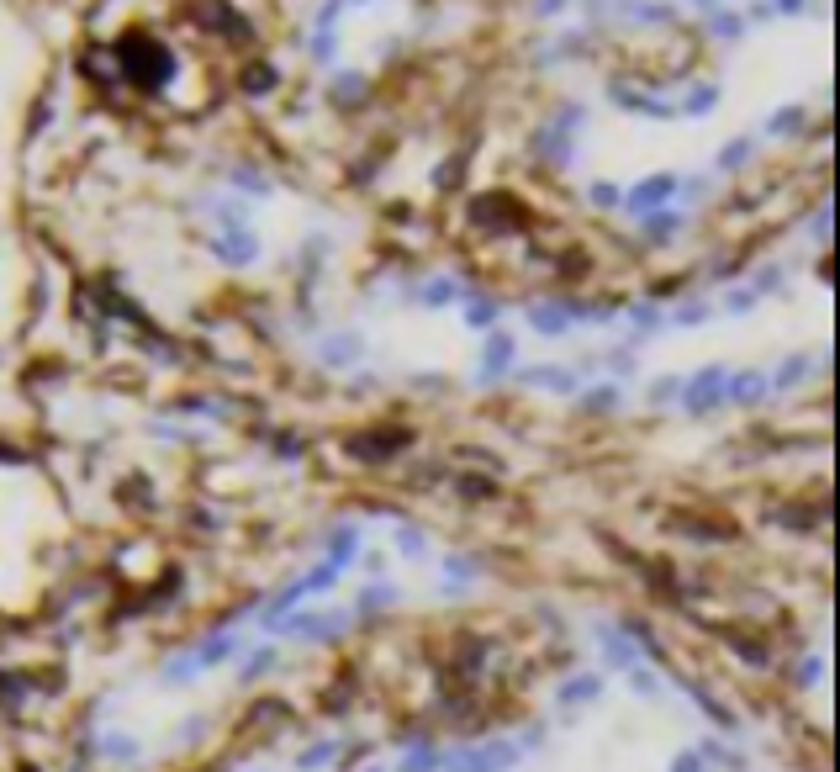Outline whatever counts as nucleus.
<instances>
[{
    "instance_id": "nucleus-30",
    "label": "nucleus",
    "mask_w": 840,
    "mask_h": 772,
    "mask_svg": "<svg viewBox=\"0 0 840 772\" xmlns=\"http://www.w3.org/2000/svg\"><path fill=\"white\" fill-rule=\"evenodd\" d=\"M106 757L133 762V757H138V741H133V735H106Z\"/></svg>"
},
{
    "instance_id": "nucleus-2",
    "label": "nucleus",
    "mask_w": 840,
    "mask_h": 772,
    "mask_svg": "<svg viewBox=\"0 0 840 772\" xmlns=\"http://www.w3.org/2000/svg\"><path fill=\"white\" fill-rule=\"evenodd\" d=\"M671 191H682L677 175H650V180H640V186H634L629 196H619V201H624L629 217H656L666 201H671Z\"/></svg>"
},
{
    "instance_id": "nucleus-1",
    "label": "nucleus",
    "mask_w": 840,
    "mask_h": 772,
    "mask_svg": "<svg viewBox=\"0 0 840 772\" xmlns=\"http://www.w3.org/2000/svg\"><path fill=\"white\" fill-rule=\"evenodd\" d=\"M518 762V746L513 741H487V746H465V751H455L450 762V772H508Z\"/></svg>"
},
{
    "instance_id": "nucleus-16",
    "label": "nucleus",
    "mask_w": 840,
    "mask_h": 772,
    "mask_svg": "<svg viewBox=\"0 0 840 772\" xmlns=\"http://www.w3.org/2000/svg\"><path fill=\"white\" fill-rule=\"evenodd\" d=\"M465 323H471L476 334H492V323H497V302H492V297H465Z\"/></svg>"
},
{
    "instance_id": "nucleus-43",
    "label": "nucleus",
    "mask_w": 840,
    "mask_h": 772,
    "mask_svg": "<svg viewBox=\"0 0 840 772\" xmlns=\"http://www.w3.org/2000/svg\"><path fill=\"white\" fill-rule=\"evenodd\" d=\"M365 772H386V767H365Z\"/></svg>"
},
{
    "instance_id": "nucleus-42",
    "label": "nucleus",
    "mask_w": 840,
    "mask_h": 772,
    "mask_svg": "<svg viewBox=\"0 0 840 772\" xmlns=\"http://www.w3.org/2000/svg\"><path fill=\"white\" fill-rule=\"evenodd\" d=\"M444 566H450V572H455V577H471V572H476V561H465V556H450V561H444Z\"/></svg>"
},
{
    "instance_id": "nucleus-9",
    "label": "nucleus",
    "mask_w": 840,
    "mask_h": 772,
    "mask_svg": "<svg viewBox=\"0 0 840 772\" xmlns=\"http://www.w3.org/2000/svg\"><path fill=\"white\" fill-rule=\"evenodd\" d=\"M772 386H767V371H740V376H730L724 381V397L735 402V408H751V402H761Z\"/></svg>"
},
{
    "instance_id": "nucleus-34",
    "label": "nucleus",
    "mask_w": 840,
    "mask_h": 772,
    "mask_svg": "<svg viewBox=\"0 0 840 772\" xmlns=\"http://www.w3.org/2000/svg\"><path fill=\"white\" fill-rule=\"evenodd\" d=\"M270 667H275V651H270V646H265V651H254V656H249V667H244V683H254V677H265Z\"/></svg>"
},
{
    "instance_id": "nucleus-35",
    "label": "nucleus",
    "mask_w": 840,
    "mask_h": 772,
    "mask_svg": "<svg viewBox=\"0 0 840 772\" xmlns=\"http://www.w3.org/2000/svg\"><path fill=\"white\" fill-rule=\"evenodd\" d=\"M587 196H592V207H619V186H608V180H597Z\"/></svg>"
},
{
    "instance_id": "nucleus-33",
    "label": "nucleus",
    "mask_w": 840,
    "mask_h": 772,
    "mask_svg": "<svg viewBox=\"0 0 840 772\" xmlns=\"http://www.w3.org/2000/svg\"><path fill=\"white\" fill-rule=\"evenodd\" d=\"M703 318H708V307H703V302H687V307L671 312V323H682V328H703Z\"/></svg>"
},
{
    "instance_id": "nucleus-5",
    "label": "nucleus",
    "mask_w": 840,
    "mask_h": 772,
    "mask_svg": "<svg viewBox=\"0 0 840 772\" xmlns=\"http://www.w3.org/2000/svg\"><path fill=\"white\" fill-rule=\"evenodd\" d=\"M513 360H518L513 334H487V349H481V365H487V371L476 376V386H492L497 376H508V371H513Z\"/></svg>"
},
{
    "instance_id": "nucleus-14",
    "label": "nucleus",
    "mask_w": 840,
    "mask_h": 772,
    "mask_svg": "<svg viewBox=\"0 0 840 772\" xmlns=\"http://www.w3.org/2000/svg\"><path fill=\"white\" fill-rule=\"evenodd\" d=\"M360 349H365L360 334H333L323 344V365H354V360H360Z\"/></svg>"
},
{
    "instance_id": "nucleus-8",
    "label": "nucleus",
    "mask_w": 840,
    "mask_h": 772,
    "mask_svg": "<svg viewBox=\"0 0 840 772\" xmlns=\"http://www.w3.org/2000/svg\"><path fill=\"white\" fill-rule=\"evenodd\" d=\"M513 381L518 386H539V392H576V386H582L576 371H555V365H529V371H518Z\"/></svg>"
},
{
    "instance_id": "nucleus-38",
    "label": "nucleus",
    "mask_w": 840,
    "mask_h": 772,
    "mask_svg": "<svg viewBox=\"0 0 840 772\" xmlns=\"http://www.w3.org/2000/svg\"><path fill=\"white\" fill-rule=\"evenodd\" d=\"M819 672H825V667H819V656H809L804 667H798V688H814V683H819Z\"/></svg>"
},
{
    "instance_id": "nucleus-7",
    "label": "nucleus",
    "mask_w": 840,
    "mask_h": 772,
    "mask_svg": "<svg viewBox=\"0 0 840 772\" xmlns=\"http://www.w3.org/2000/svg\"><path fill=\"white\" fill-rule=\"evenodd\" d=\"M212 254H217L222 265H254L259 260V238L249 228H233V233L212 238Z\"/></svg>"
},
{
    "instance_id": "nucleus-11",
    "label": "nucleus",
    "mask_w": 840,
    "mask_h": 772,
    "mask_svg": "<svg viewBox=\"0 0 840 772\" xmlns=\"http://www.w3.org/2000/svg\"><path fill=\"white\" fill-rule=\"evenodd\" d=\"M529 323L539 328V334H566V328H571V312H566V302H534V307H529Z\"/></svg>"
},
{
    "instance_id": "nucleus-40",
    "label": "nucleus",
    "mask_w": 840,
    "mask_h": 772,
    "mask_svg": "<svg viewBox=\"0 0 840 772\" xmlns=\"http://www.w3.org/2000/svg\"><path fill=\"white\" fill-rule=\"evenodd\" d=\"M671 772H703V757H698V751H687V757L671 762Z\"/></svg>"
},
{
    "instance_id": "nucleus-19",
    "label": "nucleus",
    "mask_w": 840,
    "mask_h": 772,
    "mask_svg": "<svg viewBox=\"0 0 840 772\" xmlns=\"http://www.w3.org/2000/svg\"><path fill=\"white\" fill-rule=\"evenodd\" d=\"M708 27H714V38H745V16L740 11H708Z\"/></svg>"
},
{
    "instance_id": "nucleus-21",
    "label": "nucleus",
    "mask_w": 840,
    "mask_h": 772,
    "mask_svg": "<svg viewBox=\"0 0 840 772\" xmlns=\"http://www.w3.org/2000/svg\"><path fill=\"white\" fill-rule=\"evenodd\" d=\"M397 550H402L407 561H428V540H423V529L402 524V529H397Z\"/></svg>"
},
{
    "instance_id": "nucleus-25",
    "label": "nucleus",
    "mask_w": 840,
    "mask_h": 772,
    "mask_svg": "<svg viewBox=\"0 0 840 772\" xmlns=\"http://www.w3.org/2000/svg\"><path fill=\"white\" fill-rule=\"evenodd\" d=\"M333 751H339L333 741H317L312 751H302V757H296V772H317V767H328V762H333Z\"/></svg>"
},
{
    "instance_id": "nucleus-17",
    "label": "nucleus",
    "mask_w": 840,
    "mask_h": 772,
    "mask_svg": "<svg viewBox=\"0 0 840 772\" xmlns=\"http://www.w3.org/2000/svg\"><path fill=\"white\" fill-rule=\"evenodd\" d=\"M629 323H634V339H650L661 328V307L656 302H634L629 307Z\"/></svg>"
},
{
    "instance_id": "nucleus-29",
    "label": "nucleus",
    "mask_w": 840,
    "mask_h": 772,
    "mask_svg": "<svg viewBox=\"0 0 840 772\" xmlns=\"http://www.w3.org/2000/svg\"><path fill=\"white\" fill-rule=\"evenodd\" d=\"M418 297H423L428 307H444V302H455V297H460V291H455V281H434V286H423V291H418Z\"/></svg>"
},
{
    "instance_id": "nucleus-18",
    "label": "nucleus",
    "mask_w": 840,
    "mask_h": 772,
    "mask_svg": "<svg viewBox=\"0 0 840 772\" xmlns=\"http://www.w3.org/2000/svg\"><path fill=\"white\" fill-rule=\"evenodd\" d=\"M714 106H719V85H698V90H687L682 117H708Z\"/></svg>"
},
{
    "instance_id": "nucleus-36",
    "label": "nucleus",
    "mask_w": 840,
    "mask_h": 772,
    "mask_svg": "<svg viewBox=\"0 0 840 772\" xmlns=\"http://www.w3.org/2000/svg\"><path fill=\"white\" fill-rule=\"evenodd\" d=\"M756 307V291H730L724 297V312H751Z\"/></svg>"
},
{
    "instance_id": "nucleus-31",
    "label": "nucleus",
    "mask_w": 840,
    "mask_h": 772,
    "mask_svg": "<svg viewBox=\"0 0 840 772\" xmlns=\"http://www.w3.org/2000/svg\"><path fill=\"white\" fill-rule=\"evenodd\" d=\"M671 397H682V376H661L656 386H650V402H656V408H666Z\"/></svg>"
},
{
    "instance_id": "nucleus-13",
    "label": "nucleus",
    "mask_w": 840,
    "mask_h": 772,
    "mask_svg": "<svg viewBox=\"0 0 840 772\" xmlns=\"http://www.w3.org/2000/svg\"><path fill=\"white\" fill-rule=\"evenodd\" d=\"M587 698H603V677L587 672V677H571V683H560L555 704H587Z\"/></svg>"
},
{
    "instance_id": "nucleus-32",
    "label": "nucleus",
    "mask_w": 840,
    "mask_h": 772,
    "mask_svg": "<svg viewBox=\"0 0 840 772\" xmlns=\"http://www.w3.org/2000/svg\"><path fill=\"white\" fill-rule=\"evenodd\" d=\"M629 688L640 693V698H661V677H650V672L634 667V672H629Z\"/></svg>"
},
{
    "instance_id": "nucleus-15",
    "label": "nucleus",
    "mask_w": 840,
    "mask_h": 772,
    "mask_svg": "<svg viewBox=\"0 0 840 772\" xmlns=\"http://www.w3.org/2000/svg\"><path fill=\"white\" fill-rule=\"evenodd\" d=\"M233 646H238V640H233L228 630H222V635H212L207 646H196V651H191L196 672H207V667H217V661H228V656H233Z\"/></svg>"
},
{
    "instance_id": "nucleus-10",
    "label": "nucleus",
    "mask_w": 840,
    "mask_h": 772,
    "mask_svg": "<svg viewBox=\"0 0 840 772\" xmlns=\"http://www.w3.org/2000/svg\"><path fill=\"white\" fill-rule=\"evenodd\" d=\"M592 640H597V646L608 651V661H613V667L634 672V661H640V651H634V646H629V640H624L619 630H608V624H597V630H592Z\"/></svg>"
},
{
    "instance_id": "nucleus-20",
    "label": "nucleus",
    "mask_w": 840,
    "mask_h": 772,
    "mask_svg": "<svg viewBox=\"0 0 840 772\" xmlns=\"http://www.w3.org/2000/svg\"><path fill=\"white\" fill-rule=\"evenodd\" d=\"M391 603H397V587L376 582V587H365V598L354 603V614H376V609H391Z\"/></svg>"
},
{
    "instance_id": "nucleus-3",
    "label": "nucleus",
    "mask_w": 840,
    "mask_h": 772,
    "mask_svg": "<svg viewBox=\"0 0 840 772\" xmlns=\"http://www.w3.org/2000/svg\"><path fill=\"white\" fill-rule=\"evenodd\" d=\"M275 630L291 635V640H333V635L349 630V614H339V609H328V614H296V619H280Z\"/></svg>"
},
{
    "instance_id": "nucleus-39",
    "label": "nucleus",
    "mask_w": 840,
    "mask_h": 772,
    "mask_svg": "<svg viewBox=\"0 0 840 772\" xmlns=\"http://www.w3.org/2000/svg\"><path fill=\"white\" fill-rule=\"evenodd\" d=\"M249 90H275V69L259 64V75H249Z\"/></svg>"
},
{
    "instance_id": "nucleus-37",
    "label": "nucleus",
    "mask_w": 840,
    "mask_h": 772,
    "mask_svg": "<svg viewBox=\"0 0 840 772\" xmlns=\"http://www.w3.org/2000/svg\"><path fill=\"white\" fill-rule=\"evenodd\" d=\"M360 90H365L360 75H339V80H333V96H360Z\"/></svg>"
},
{
    "instance_id": "nucleus-23",
    "label": "nucleus",
    "mask_w": 840,
    "mask_h": 772,
    "mask_svg": "<svg viewBox=\"0 0 840 772\" xmlns=\"http://www.w3.org/2000/svg\"><path fill=\"white\" fill-rule=\"evenodd\" d=\"M804 376H809V355H788V360H782V371H777L767 386H798Z\"/></svg>"
},
{
    "instance_id": "nucleus-4",
    "label": "nucleus",
    "mask_w": 840,
    "mask_h": 772,
    "mask_svg": "<svg viewBox=\"0 0 840 772\" xmlns=\"http://www.w3.org/2000/svg\"><path fill=\"white\" fill-rule=\"evenodd\" d=\"M724 365H708V371H698L693 381H682V402H687V413H714L719 402H724Z\"/></svg>"
},
{
    "instance_id": "nucleus-41",
    "label": "nucleus",
    "mask_w": 840,
    "mask_h": 772,
    "mask_svg": "<svg viewBox=\"0 0 840 772\" xmlns=\"http://www.w3.org/2000/svg\"><path fill=\"white\" fill-rule=\"evenodd\" d=\"M777 275H782V270H777V265H767V270L756 275V291H777Z\"/></svg>"
},
{
    "instance_id": "nucleus-12",
    "label": "nucleus",
    "mask_w": 840,
    "mask_h": 772,
    "mask_svg": "<svg viewBox=\"0 0 840 772\" xmlns=\"http://www.w3.org/2000/svg\"><path fill=\"white\" fill-rule=\"evenodd\" d=\"M360 556V524H344V529H333V540H328V566H344Z\"/></svg>"
},
{
    "instance_id": "nucleus-22",
    "label": "nucleus",
    "mask_w": 840,
    "mask_h": 772,
    "mask_svg": "<svg viewBox=\"0 0 840 772\" xmlns=\"http://www.w3.org/2000/svg\"><path fill=\"white\" fill-rule=\"evenodd\" d=\"M582 408L587 413H613L619 408V386H592V392H582Z\"/></svg>"
},
{
    "instance_id": "nucleus-6",
    "label": "nucleus",
    "mask_w": 840,
    "mask_h": 772,
    "mask_svg": "<svg viewBox=\"0 0 840 772\" xmlns=\"http://www.w3.org/2000/svg\"><path fill=\"white\" fill-rule=\"evenodd\" d=\"M608 96L619 101V106H629L634 117H656V122H671V117H677V106H671V101H661V96H640V90H629V85H619V80L608 85Z\"/></svg>"
},
{
    "instance_id": "nucleus-28",
    "label": "nucleus",
    "mask_w": 840,
    "mask_h": 772,
    "mask_svg": "<svg viewBox=\"0 0 840 772\" xmlns=\"http://www.w3.org/2000/svg\"><path fill=\"white\" fill-rule=\"evenodd\" d=\"M745 159H751V138H735L730 149H719V170H740Z\"/></svg>"
},
{
    "instance_id": "nucleus-27",
    "label": "nucleus",
    "mask_w": 840,
    "mask_h": 772,
    "mask_svg": "<svg viewBox=\"0 0 840 772\" xmlns=\"http://www.w3.org/2000/svg\"><path fill=\"white\" fill-rule=\"evenodd\" d=\"M233 180H238V186H244V191H254V196H270V175H259L254 164H238V170H233Z\"/></svg>"
},
{
    "instance_id": "nucleus-24",
    "label": "nucleus",
    "mask_w": 840,
    "mask_h": 772,
    "mask_svg": "<svg viewBox=\"0 0 840 772\" xmlns=\"http://www.w3.org/2000/svg\"><path fill=\"white\" fill-rule=\"evenodd\" d=\"M439 767H444V757H439L434 746H418V751H407V757H402V772H439Z\"/></svg>"
},
{
    "instance_id": "nucleus-26",
    "label": "nucleus",
    "mask_w": 840,
    "mask_h": 772,
    "mask_svg": "<svg viewBox=\"0 0 840 772\" xmlns=\"http://www.w3.org/2000/svg\"><path fill=\"white\" fill-rule=\"evenodd\" d=\"M798 127H804V112H798V106H782V117L767 122V133L772 138H788V133H798Z\"/></svg>"
}]
</instances>
